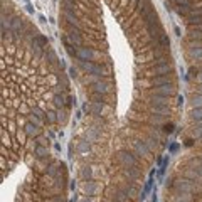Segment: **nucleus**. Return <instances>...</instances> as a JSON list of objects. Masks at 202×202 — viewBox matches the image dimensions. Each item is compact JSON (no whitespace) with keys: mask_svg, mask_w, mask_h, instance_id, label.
<instances>
[{"mask_svg":"<svg viewBox=\"0 0 202 202\" xmlns=\"http://www.w3.org/2000/svg\"><path fill=\"white\" fill-rule=\"evenodd\" d=\"M177 7H182V5H190V2L189 0H175Z\"/></svg>","mask_w":202,"mask_h":202,"instance_id":"obj_1","label":"nucleus"},{"mask_svg":"<svg viewBox=\"0 0 202 202\" xmlns=\"http://www.w3.org/2000/svg\"><path fill=\"white\" fill-rule=\"evenodd\" d=\"M81 56H83V57H91V51H88V49H83V51H81Z\"/></svg>","mask_w":202,"mask_h":202,"instance_id":"obj_2","label":"nucleus"},{"mask_svg":"<svg viewBox=\"0 0 202 202\" xmlns=\"http://www.w3.org/2000/svg\"><path fill=\"white\" fill-rule=\"evenodd\" d=\"M66 17L69 19V22H76V17H74L73 14H69V12H66Z\"/></svg>","mask_w":202,"mask_h":202,"instance_id":"obj_3","label":"nucleus"},{"mask_svg":"<svg viewBox=\"0 0 202 202\" xmlns=\"http://www.w3.org/2000/svg\"><path fill=\"white\" fill-rule=\"evenodd\" d=\"M47 118L51 120V121H54V113H47Z\"/></svg>","mask_w":202,"mask_h":202,"instance_id":"obj_4","label":"nucleus"},{"mask_svg":"<svg viewBox=\"0 0 202 202\" xmlns=\"http://www.w3.org/2000/svg\"><path fill=\"white\" fill-rule=\"evenodd\" d=\"M200 93H202V88H200Z\"/></svg>","mask_w":202,"mask_h":202,"instance_id":"obj_5","label":"nucleus"},{"mask_svg":"<svg viewBox=\"0 0 202 202\" xmlns=\"http://www.w3.org/2000/svg\"><path fill=\"white\" fill-rule=\"evenodd\" d=\"M199 29H202V26H200V27H199Z\"/></svg>","mask_w":202,"mask_h":202,"instance_id":"obj_6","label":"nucleus"},{"mask_svg":"<svg viewBox=\"0 0 202 202\" xmlns=\"http://www.w3.org/2000/svg\"><path fill=\"white\" fill-rule=\"evenodd\" d=\"M200 79H202V76H200Z\"/></svg>","mask_w":202,"mask_h":202,"instance_id":"obj_7","label":"nucleus"}]
</instances>
